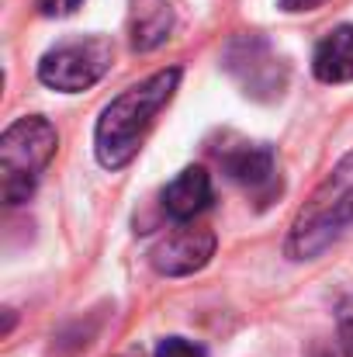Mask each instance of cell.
<instances>
[{
    "label": "cell",
    "instance_id": "6da1fadb",
    "mask_svg": "<svg viewBox=\"0 0 353 357\" xmlns=\"http://www.w3.org/2000/svg\"><path fill=\"white\" fill-rule=\"evenodd\" d=\"M177 84H180V66L159 70V73L146 77L142 84L121 91L101 112L97 128H94V153H97L101 167L121 170L135 160V153L142 149L156 115L177 94Z\"/></svg>",
    "mask_w": 353,
    "mask_h": 357
},
{
    "label": "cell",
    "instance_id": "7a4b0ae2",
    "mask_svg": "<svg viewBox=\"0 0 353 357\" xmlns=\"http://www.w3.org/2000/svg\"><path fill=\"white\" fill-rule=\"evenodd\" d=\"M353 226V149L326 174V181L312 191L288 233L291 260H315Z\"/></svg>",
    "mask_w": 353,
    "mask_h": 357
},
{
    "label": "cell",
    "instance_id": "3957f363",
    "mask_svg": "<svg viewBox=\"0 0 353 357\" xmlns=\"http://www.w3.org/2000/svg\"><path fill=\"white\" fill-rule=\"evenodd\" d=\"M59 146L56 125L42 115H24L10 121L0 135V198L7 208L31 198L38 177L52 163Z\"/></svg>",
    "mask_w": 353,
    "mask_h": 357
},
{
    "label": "cell",
    "instance_id": "277c9868",
    "mask_svg": "<svg viewBox=\"0 0 353 357\" xmlns=\"http://www.w3.org/2000/svg\"><path fill=\"white\" fill-rule=\"evenodd\" d=\"M115 59V45L104 35H80L52 45L38 59V80L59 94H80L91 91Z\"/></svg>",
    "mask_w": 353,
    "mask_h": 357
},
{
    "label": "cell",
    "instance_id": "5b68a950",
    "mask_svg": "<svg viewBox=\"0 0 353 357\" xmlns=\"http://www.w3.org/2000/svg\"><path fill=\"white\" fill-rule=\"evenodd\" d=\"M226 70L235 77V84L260 101L281 98L284 84H288V66L281 63V56L270 49V42L263 35H239L226 49Z\"/></svg>",
    "mask_w": 353,
    "mask_h": 357
},
{
    "label": "cell",
    "instance_id": "8992f818",
    "mask_svg": "<svg viewBox=\"0 0 353 357\" xmlns=\"http://www.w3.org/2000/svg\"><path fill=\"white\" fill-rule=\"evenodd\" d=\"M215 257V233L201 226H177L149 250V264L166 278H187Z\"/></svg>",
    "mask_w": 353,
    "mask_h": 357
},
{
    "label": "cell",
    "instance_id": "52a82bcc",
    "mask_svg": "<svg viewBox=\"0 0 353 357\" xmlns=\"http://www.w3.org/2000/svg\"><path fill=\"white\" fill-rule=\"evenodd\" d=\"M222 170L246 191H274V149L267 142H235L219 149Z\"/></svg>",
    "mask_w": 353,
    "mask_h": 357
},
{
    "label": "cell",
    "instance_id": "ba28073f",
    "mask_svg": "<svg viewBox=\"0 0 353 357\" xmlns=\"http://www.w3.org/2000/svg\"><path fill=\"white\" fill-rule=\"evenodd\" d=\"M212 177L205 167H184L166 188H163V212L177 222H187L201 215L212 205Z\"/></svg>",
    "mask_w": 353,
    "mask_h": 357
},
{
    "label": "cell",
    "instance_id": "9c48e42d",
    "mask_svg": "<svg viewBox=\"0 0 353 357\" xmlns=\"http://www.w3.org/2000/svg\"><path fill=\"white\" fill-rule=\"evenodd\" d=\"M312 73L322 84H350L353 80V24L333 28L312 56Z\"/></svg>",
    "mask_w": 353,
    "mask_h": 357
},
{
    "label": "cell",
    "instance_id": "30bf717a",
    "mask_svg": "<svg viewBox=\"0 0 353 357\" xmlns=\"http://www.w3.org/2000/svg\"><path fill=\"white\" fill-rule=\"evenodd\" d=\"M173 28V10L166 7V0H139L135 14H132V45L139 52L156 49L159 42H166Z\"/></svg>",
    "mask_w": 353,
    "mask_h": 357
},
{
    "label": "cell",
    "instance_id": "8fae6325",
    "mask_svg": "<svg viewBox=\"0 0 353 357\" xmlns=\"http://www.w3.org/2000/svg\"><path fill=\"white\" fill-rule=\"evenodd\" d=\"M156 357H208L198 344L184 340V337H166L156 344Z\"/></svg>",
    "mask_w": 353,
    "mask_h": 357
},
{
    "label": "cell",
    "instance_id": "7c38bea8",
    "mask_svg": "<svg viewBox=\"0 0 353 357\" xmlns=\"http://www.w3.org/2000/svg\"><path fill=\"white\" fill-rule=\"evenodd\" d=\"M80 3H84V0H35V7H38L42 17H66V14H73Z\"/></svg>",
    "mask_w": 353,
    "mask_h": 357
},
{
    "label": "cell",
    "instance_id": "4fadbf2b",
    "mask_svg": "<svg viewBox=\"0 0 353 357\" xmlns=\"http://www.w3.org/2000/svg\"><path fill=\"white\" fill-rule=\"evenodd\" d=\"M340 337H343V354L353 357V298L340 305Z\"/></svg>",
    "mask_w": 353,
    "mask_h": 357
},
{
    "label": "cell",
    "instance_id": "5bb4252c",
    "mask_svg": "<svg viewBox=\"0 0 353 357\" xmlns=\"http://www.w3.org/2000/svg\"><path fill=\"white\" fill-rule=\"evenodd\" d=\"M326 0H281L277 7L281 10H288V14H298V10H315V7H322Z\"/></svg>",
    "mask_w": 353,
    "mask_h": 357
}]
</instances>
